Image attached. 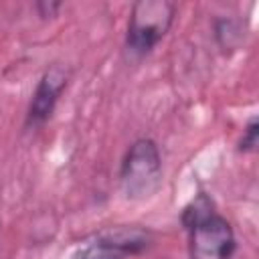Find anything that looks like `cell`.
<instances>
[{"mask_svg":"<svg viewBox=\"0 0 259 259\" xmlns=\"http://www.w3.org/2000/svg\"><path fill=\"white\" fill-rule=\"evenodd\" d=\"M67 85V71L59 65H53L36 85V91L32 95L30 107H28V123L38 125L42 123L55 109V103L61 95V91Z\"/></svg>","mask_w":259,"mask_h":259,"instance_id":"cell-5","label":"cell"},{"mask_svg":"<svg viewBox=\"0 0 259 259\" xmlns=\"http://www.w3.org/2000/svg\"><path fill=\"white\" fill-rule=\"evenodd\" d=\"M190 231V259H229L235 249V235L231 225L219 217L208 214L188 227Z\"/></svg>","mask_w":259,"mask_h":259,"instance_id":"cell-3","label":"cell"},{"mask_svg":"<svg viewBox=\"0 0 259 259\" xmlns=\"http://www.w3.org/2000/svg\"><path fill=\"white\" fill-rule=\"evenodd\" d=\"M212 212H214V210H212V202H210L204 194H198V196L184 208L182 221H184L186 227H192L194 223L202 221L204 217H208V214H212Z\"/></svg>","mask_w":259,"mask_h":259,"instance_id":"cell-6","label":"cell"},{"mask_svg":"<svg viewBox=\"0 0 259 259\" xmlns=\"http://www.w3.org/2000/svg\"><path fill=\"white\" fill-rule=\"evenodd\" d=\"M257 136H259L257 117H253V119L247 123L245 132H243V138H241V142H239V150H241V152H251V150H255V146H257Z\"/></svg>","mask_w":259,"mask_h":259,"instance_id":"cell-7","label":"cell"},{"mask_svg":"<svg viewBox=\"0 0 259 259\" xmlns=\"http://www.w3.org/2000/svg\"><path fill=\"white\" fill-rule=\"evenodd\" d=\"M121 188L130 198L150 196L162 178V162L152 140H138L130 146L121 164Z\"/></svg>","mask_w":259,"mask_h":259,"instance_id":"cell-2","label":"cell"},{"mask_svg":"<svg viewBox=\"0 0 259 259\" xmlns=\"http://www.w3.org/2000/svg\"><path fill=\"white\" fill-rule=\"evenodd\" d=\"M174 4L168 0H140L132 6L125 47L132 55L150 53L168 32L174 18Z\"/></svg>","mask_w":259,"mask_h":259,"instance_id":"cell-1","label":"cell"},{"mask_svg":"<svg viewBox=\"0 0 259 259\" xmlns=\"http://www.w3.org/2000/svg\"><path fill=\"white\" fill-rule=\"evenodd\" d=\"M150 241L148 231L138 227H115L99 233L93 241L81 247L73 259H125L142 251Z\"/></svg>","mask_w":259,"mask_h":259,"instance_id":"cell-4","label":"cell"},{"mask_svg":"<svg viewBox=\"0 0 259 259\" xmlns=\"http://www.w3.org/2000/svg\"><path fill=\"white\" fill-rule=\"evenodd\" d=\"M59 8H61L59 2H38V4H36V10H38V14H40L42 18L55 16V12H57Z\"/></svg>","mask_w":259,"mask_h":259,"instance_id":"cell-8","label":"cell"}]
</instances>
